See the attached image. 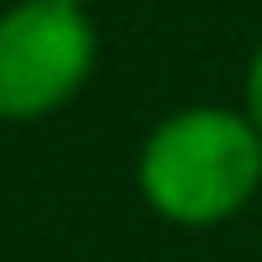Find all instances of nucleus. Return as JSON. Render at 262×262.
<instances>
[{"label": "nucleus", "mask_w": 262, "mask_h": 262, "mask_svg": "<svg viewBox=\"0 0 262 262\" xmlns=\"http://www.w3.org/2000/svg\"><path fill=\"white\" fill-rule=\"evenodd\" d=\"M134 187L161 225L220 230L262 193V134L241 102L171 107L139 139Z\"/></svg>", "instance_id": "nucleus-1"}, {"label": "nucleus", "mask_w": 262, "mask_h": 262, "mask_svg": "<svg viewBox=\"0 0 262 262\" xmlns=\"http://www.w3.org/2000/svg\"><path fill=\"white\" fill-rule=\"evenodd\" d=\"M97 70V21L59 0H11L0 11V123H43L86 91Z\"/></svg>", "instance_id": "nucleus-2"}, {"label": "nucleus", "mask_w": 262, "mask_h": 262, "mask_svg": "<svg viewBox=\"0 0 262 262\" xmlns=\"http://www.w3.org/2000/svg\"><path fill=\"white\" fill-rule=\"evenodd\" d=\"M241 107H246V118L257 123V134H262V43L252 49V59H246V80H241Z\"/></svg>", "instance_id": "nucleus-3"}, {"label": "nucleus", "mask_w": 262, "mask_h": 262, "mask_svg": "<svg viewBox=\"0 0 262 262\" xmlns=\"http://www.w3.org/2000/svg\"><path fill=\"white\" fill-rule=\"evenodd\" d=\"M59 6H80V11H86V6H91V0H59Z\"/></svg>", "instance_id": "nucleus-4"}]
</instances>
